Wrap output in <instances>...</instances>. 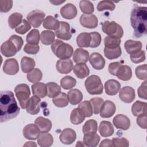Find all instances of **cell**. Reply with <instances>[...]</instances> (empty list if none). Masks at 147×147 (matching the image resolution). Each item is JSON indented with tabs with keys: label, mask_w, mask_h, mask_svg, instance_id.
<instances>
[{
	"label": "cell",
	"mask_w": 147,
	"mask_h": 147,
	"mask_svg": "<svg viewBox=\"0 0 147 147\" xmlns=\"http://www.w3.org/2000/svg\"><path fill=\"white\" fill-rule=\"evenodd\" d=\"M14 94L11 91H2L0 96V121L3 122L13 119L20 113Z\"/></svg>",
	"instance_id": "1"
},
{
	"label": "cell",
	"mask_w": 147,
	"mask_h": 147,
	"mask_svg": "<svg viewBox=\"0 0 147 147\" xmlns=\"http://www.w3.org/2000/svg\"><path fill=\"white\" fill-rule=\"evenodd\" d=\"M131 25L134 29V36L140 38L147 32V7L135 6L130 14Z\"/></svg>",
	"instance_id": "2"
},
{
	"label": "cell",
	"mask_w": 147,
	"mask_h": 147,
	"mask_svg": "<svg viewBox=\"0 0 147 147\" xmlns=\"http://www.w3.org/2000/svg\"><path fill=\"white\" fill-rule=\"evenodd\" d=\"M53 53L60 59H68L73 55L74 49L72 46L63 41L56 39L51 45Z\"/></svg>",
	"instance_id": "3"
},
{
	"label": "cell",
	"mask_w": 147,
	"mask_h": 147,
	"mask_svg": "<svg viewBox=\"0 0 147 147\" xmlns=\"http://www.w3.org/2000/svg\"><path fill=\"white\" fill-rule=\"evenodd\" d=\"M84 85L86 90L91 95H100L103 92V84L100 78L97 75H92L88 77Z\"/></svg>",
	"instance_id": "4"
},
{
	"label": "cell",
	"mask_w": 147,
	"mask_h": 147,
	"mask_svg": "<svg viewBox=\"0 0 147 147\" xmlns=\"http://www.w3.org/2000/svg\"><path fill=\"white\" fill-rule=\"evenodd\" d=\"M102 31L109 36L121 38L123 34L122 26L115 21H106L102 23Z\"/></svg>",
	"instance_id": "5"
},
{
	"label": "cell",
	"mask_w": 147,
	"mask_h": 147,
	"mask_svg": "<svg viewBox=\"0 0 147 147\" xmlns=\"http://www.w3.org/2000/svg\"><path fill=\"white\" fill-rule=\"evenodd\" d=\"M16 96H17L22 109H26V103L30 99V91L28 85L26 84H20L14 88Z\"/></svg>",
	"instance_id": "6"
},
{
	"label": "cell",
	"mask_w": 147,
	"mask_h": 147,
	"mask_svg": "<svg viewBox=\"0 0 147 147\" xmlns=\"http://www.w3.org/2000/svg\"><path fill=\"white\" fill-rule=\"evenodd\" d=\"M45 16V13L40 10H34L30 11L27 16L26 18L29 24L34 28H38Z\"/></svg>",
	"instance_id": "7"
},
{
	"label": "cell",
	"mask_w": 147,
	"mask_h": 147,
	"mask_svg": "<svg viewBox=\"0 0 147 147\" xmlns=\"http://www.w3.org/2000/svg\"><path fill=\"white\" fill-rule=\"evenodd\" d=\"M55 34L57 38L64 40H69L72 37L70 25L64 21H60L59 27L55 30Z\"/></svg>",
	"instance_id": "8"
},
{
	"label": "cell",
	"mask_w": 147,
	"mask_h": 147,
	"mask_svg": "<svg viewBox=\"0 0 147 147\" xmlns=\"http://www.w3.org/2000/svg\"><path fill=\"white\" fill-rule=\"evenodd\" d=\"M18 51L16 45L10 38L3 42L1 47V53L7 57L15 55Z\"/></svg>",
	"instance_id": "9"
},
{
	"label": "cell",
	"mask_w": 147,
	"mask_h": 147,
	"mask_svg": "<svg viewBox=\"0 0 147 147\" xmlns=\"http://www.w3.org/2000/svg\"><path fill=\"white\" fill-rule=\"evenodd\" d=\"M40 133V130L35 123L28 124L23 129V135L25 138L28 140H36L38 137Z\"/></svg>",
	"instance_id": "10"
},
{
	"label": "cell",
	"mask_w": 147,
	"mask_h": 147,
	"mask_svg": "<svg viewBox=\"0 0 147 147\" xmlns=\"http://www.w3.org/2000/svg\"><path fill=\"white\" fill-rule=\"evenodd\" d=\"M3 71L7 75H14L19 71V65L16 59H6L3 65Z\"/></svg>",
	"instance_id": "11"
},
{
	"label": "cell",
	"mask_w": 147,
	"mask_h": 147,
	"mask_svg": "<svg viewBox=\"0 0 147 147\" xmlns=\"http://www.w3.org/2000/svg\"><path fill=\"white\" fill-rule=\"evenodd\" d=\"M98 22L97 17L92 14H84L80 17V23L84 28L89 29L95 28L98 26Z\"/></svg>",
	"instance_id": "12"
},
{
	"label": "cell",
	"mask_w": 147,
	"mask_h": 147,
	"mask_svg": "<svg viewBox=\"0 0 147 147\" xmlns=\"http://www.w3.org/2000/svg\"><path fill=\"white\" fill-rule=\"evenodd\" d=\"M116 111L115 105L109 100L105 101L100 109V116L102 118H110L112 117Z\"/></svg>",
	"instance_id": "13"
},
{
	"label": "cell",
	"mask_w": 147,
	"mask_h": 147,
	"mask_svg": "<svg viewBox=\"0 0 147 147\" xmlns=\"http://www.w3.org/2000/svg\"><path fill=\"white\" fill-rule=\"evenodd\" d=\"M40 98L34 95L32 96L26 103V112L32 115L38 114L40 110Z\"/></svg>",
	"instance_id": "14"
},
{
	"label": "cell",
	"mask_w": 147,
	"mask_h": 147,
	"mask_svg": "<svg viewBox=\"0 0 147 147\" xmlns=\"http://www.w3.org/2000/svg\"><path fill=\"white\" fill-rule=\"evenodd\" d=\"M119 97L122 102L130 103L132 102L135 98L134 90L130 86H125L119 91Z\"/></svg>",
	"instance_id": "15"
},
{
	"label": "cell",
	"mask_w": 147,
	"mask_h": 147,
	"mask_svg": "<svg viewBox=\"0 0 147 147\" xmlns=\"http://www.w3.org/2000/svg\"><path fill=\"white\" fill-rule=\"evenodd\" d=\"M113 122L115 127L122 130H127L130 126V121L129 118L123 114H118L113 119Z\"/></svg>",
	"instance_id": "16"
},
{
	"label": "cell",
	"mask_w": 147,
	"mask_h": 147,
	"mask_svg": "<svg viewBox=\"0 0 147 147\" xmlns=\"http://www.w3.org/2000/svg\"><path fill=\"white\" fill-rule=\"evenodd\" d=\"M76 138V134L74 130L71 128H65L61 133L59 139L60 141L65 145L72 144Z\"/></svg>",
	"instance_id": "17"
},
{
	"label": "cell",
	"mask_w": 147,
	"mask_h": 147,
	"mask_svg": "<svg viewBox=\"0 0 147 147\" xmlns=\"http://www.w3.org/2000/svg\"><path fill=\"white\" fill-rule=\"evenodd\" d=\"M60 14L63 18L68 20H71L76 16L78 10L74 4L68 3L61 8Z\"/></svg>",
	"instance_id": "18"
},
{
	"label": "cell",
	"mask_w": 147,
	"mask_h": 147,
	"mask_svg": "<svg viewBox=\"0 0 147 147\" xmlns=\"http://www.w3.org/2000/svg\"><path fill=\"white\" fill-rule=\"evenodd\" d=\"M89 61L92 67L96 70L102 69L105 65V59L98 52L91 53L89 57Z\"/></svg>",
	"instance_id": "19"
},
{
	"label": "cell",
	"mask_w": 147,
	"mask_h": 147,
	"mask_svg": "<svg viewBox=\"0 0 147 147\" xmlns=\"http://www.w3.org/2000/svg\"><path fill=\"white\" fill-rule=\"evenodd\" d=\"M56 67L57 71L60 74H67L73 69V62L69 59H60L57 60Z\"/></svg>",
	"instance_id": "20"
},
{
	"label": "cell",
	"mask_w": 147,
	"mask_h": 147,
	"mask_svg": "<svg viewBox=\"0 0 147 147\" xmlns=\"http://www.w3.org/2000/svg\"><path fill=\"white\" fill-rule=\"evenodd\" d=\"M121 84L115 79H110L105 83V92L109 95H115L119 91Z\"/></svg>",
	"instance_id": "21"
},
{
	"label": "cell",
	"mask_w": 147,
	"mask_h": 147,
	"mask_svg": "<svg viewBox=\"0 0 147 147\" xmlns=\"http://www.w3.org/2000/svg\"><path fill=\"white\" fill-rule=\"evenodd\" d=\"M74 61L76 64L86 63L89 60V52L82 48H77L73 53Z\"/></svg>",
	"instance_id": "22"
},
{
	"label": "cell",
	"mask_w": 147,
	"mask_h": 147,
	"mask_svg": "<svg viewBox=\"0 0 147 147\" xmlns=\"http://www.w3.org/2000/svg\"><path fill=\"white\" fill-rule=\"evenodd\" d=\"M99 141L100 137L96 133H88L84 134L83 143L87 146H98Z\"/></svg>",
	"instance_id": "23"
},
{
	"label": "cell",
	"mask_w": 147,
	"mask_h": 147,
	"mask_svg": "<svg viewBox=\"0 0 147 147\" xmlns=\"http://www.w3.org/2000/svg\"><path fill=\"white\" fill-rule=\"evenodd\" d=\"M98 129L100 134L103 137H107L112 136L114 131V129L111 123L107 121H102L100 123Z\"/></svg>",
	"instance_id": "24"
},
{
	"label": "cell",
	"mask_w": 147,
	"mask_h": 147,
	"mask_svg": "<svg viewBox=\"0 0 147 147\" xmlns=\"http://www.w3.org/2000/svg\"><path fill=\"white\" fill-rule=\"evenodd\" d=\"M124 47L126 52L129 54L132 55L141 51L142 45L141 42L139 41L128 40L125 42Z\"/></svg>",
	"instance_id": "25"
},
{
	"label": "cell",
	"mask_w": 147,
	"mask_h": 147,
	"mask_svg": "<svg viewBox=\"0 0 147 147\" xmlns=\"http://www.w3.org/2000/svg\"><path fill=\"white\" fill-rule=\"evenodd\" d=\"M32 90L33 95L40 98H44L47 95V85L42 82H37L32 85Z\"/></svg>",
	"instance_id": "26"
},
{
	"label": "cell",
	"mask_w": 147,
	"mask_h": 147,
	"mask_svg": "<svg viewBox=\"0 0 147 147\" xmlns=\"http://www.w3.org/2000/svg\"><path fill=\"white\" fill-rule=\"evenodd\" d=\"M34 123L38 127L41 133H47L52 128L51 121L42 117H37L34 121Z\"/></svg>",
	"instance_id": "27"
},
{
	"label": "cell",
	"mask_w": 147,
	"mask_h": 147,
	"mask_svg": "<svg viewBox=\"0 0 147 147\" xmlns=\"http://www.w3.org/2000/svg\"><path fill=\"white\" fill-rule=\"evenodd\" d=\"M73 71L75 75L79 79H83L90 74V70L85 63L76 64L73 67Z\"/></svg>",
	"instance_id": "28"
},
{
	"label": "cell",
	"mask_w": 147,
	"mask_h": 147,
	"mask_svg": "<svg viewBox=\"0 0 147 147\" xmlns=\"http://www.w3.org/2000/svg\"><path fill=\"white\" fill-rule=\"evenodd\" d=\"M116 76L118 79L127 81L130 80L132 76V71L131 68L126 65H122L118 69Z\"/></svg>",
	"instance_id": "29"
},
{
	"label": "cell",
	"mask_w": 147,
	"mask_h": 147,
	"mask_svg": "<svg viewBox=\"0 0 147 147\" xmlns=\"http://www.w3.org/2000/svg\"><path fill=\"white\" fill-rule=\"evenodd\" d=\"M69 101L72 105H76L79 103L83 99V94L82 92L78 89H72L67 94Z\"/></svg>",
	"instance_id": "30"
},
{
	"label": "cell",
	"mask_w": 147,
	"mask_h": 147,
	"mask_svg": "<svg viewBox=\"0 0 147 147\" xmlns=\"http://www.w3.org/2000/svg\"><path fill=\"white\" fill-rule=\"evenodd\" d=\"M37 142L39 146L41 147H48L51 146L53 142V136L47 133H42L40 134L37 138Z\"/></svg>",
	"instance_id": "31"
},
{
	"label": "cell",
	"mask_w": 147,
	"mask_h": 147,
	"mask_svg": "<svg viewBox=\"0 0 147 147\" xmlns=\"http://www.w3.org/2000/svg\"><path fill=\"white\" fill-rule=\"evenodd\" d=\"M146 103L140 100L135 102L131 106L132 114L138 117L141 114H146Z\"/></svg>",
	"instance_id": "32"
},
{
	"label": "cell",
	"mask_w": 147,
	"mask_h": 147,
	"mask_svg": "<svg viewBox=\"0 0 147 147\" xmlns=\"http://www.w3.org/2000/svg\"><path fill=\"white\" fill-rule=\"evenodd\" d=\"M85 119V116L83 112L79 109H73L70 115V121L74 125H79Z\"/></svg>",
	"instance_id": "33"
},
{
	"label": "cell",
	"mask_w": 147,
	"mask_h": 147,
	"mask_svg": "<svg viewBox=\"0 0 147 147\" xmlns=\"http://www.w3.org/2000/svg\"><path fill=\"white\" fill-rule=\"evenodd\" d=\"M36 65L35 61L33 59L24 56L21 59V67L23 72L28 73L33 69Z\"/></svg>",
	"instance_id": "34"
},
{
	"label": "cell",
	"mask_w": 147,
	"mask_h": 147,
	"mask_svg": "<svg viewBox=\"0 0 147 147\" xmlns=\"http://www.w3.org/2000/svg\"><path fill=\"white\" fill-rule=\"evenodd\" d=\"M43 27L45 29L57 30L60 25V21L52 16H47L43 21Z\"/></svg>",
	"instance_id": "35"
},
{
	"label": "cell",
	"mask_w": 147,
	"mask_h": 147,
	"mask_svg": "<svg viewBox=\"0 0 147 147\" xmlns=\"http://www.w3.org/2000/svg\"><path fill=\"white\" fill-rule=\"evenodd\" d=\"M53 104L58 107H64L67 106L69 102L68 95L64 92H60L58 95L53 98Z\"/></svg>",
	"instance_id": "36"
},
{
	"label": "cell",
	"mask_w": 147,
	"mask_h": 147,
	"mask_svg": "<svg viewBox=\"0 0 147 147\" xmlns=\"http://www.w3.org/2000/svg\"><path fill=\"white\" fill-rule=\"evenodd\" d=\"M90 42L91 36L90 33H81L76 37V43L79 47H89Z\"/></svg>",
	"instance_id": "37"
},
{
	"label": "cell",
	"mask_w": 147,
	"mask_h": 147,
	"mask_svg": "<svg viewBox=\"0 0 147 147\" xmlns=\"http://www.w3.org/2000/svg\"><path fill=\"white\" fill-rule=\"evenodd\" d=\"M55 34L53 32L49 30H43L40 34L41 42L44 45H51L55 41Z\"/></svg>",
	"instance_id": "38"
},
{
	"label": "cell",
	"mask_w": 147,
	"mask_h": 147,
	"mask_svg": "<svg viewBox=\"0 0 147 147\" xmlns=\"http://www.w3.org/2000/svg\"><path fill=\"white\" fill-rule=\"evenodd\" d=\"M47 96L49 98H54L61 92V87L55 82H49L47 84Z\"/></svg>",
	"instance_id": "39"
},
{
	"label": "cell",
	"mask_w": 147,
	"mask_h": 147,
	"mask_svg": "<svg viewBox=\"0 0 147 147\" xmlns=\"http://www.w3.org/2000/svg\"><path fill=\"white\" fill-rule=\"evenodd\" d=\"M22 21V15L20 13H12L8 18V24L11 29L17 28Z\"/></svg>",
	"instance_id": "40"
},
{
	"label": "cell",
	"mask_w": 147,
	"mask_h": 147,
	"mask_svg": "<svg viewBox=\"0 0 147 147\" xmlns=\"http://www.w3.org/2000/svg\"><path fill=\"white\" fill-rule=\"evenodd\" d=\"M27 79L32 83H37L40 81L42 78V73L41 70L38 68H34L26 75Z\"/></svg>",
	"instance_id": "41"
},
{
	"label": "cell",
	"mask_w": 147,
	"mask_h": 147,
	"mask_svg": "<svg viewBox=\"0 0 147 147\" xmlns=\"http://www.w3.org/2000/svg\"><path fill=\"white\" fill-rule=\"evenodd\" d=\"M121 42V40L120 38H117L109 36H106L104 38L105 48L109 49H113L119 47Z\"/></svg>",
	"instance_id": "42"
},
{
	"label": "cell",
	"mask_w": 147,
	"mask_h": 147,
	"mask_svg": "<svg viewBox=\"0 0 147 147\" xmlns=\"http://www.w3.org/2000/svg\"><path fill=\"white\" fill-rule=\"evenodd\" d=\"M97 129V122L94 119H89L85 122L82 127V131L84 134L88 133H96Z\"/></svg>",
	"instance_id": "43"
},
{
	"label": "cell",
	"mask_w": 147,
	"mask_h": 147,
	"mask_svg": "<svg viewBox=\"0 0 147 147\" xmlns=\"http://www.w3.org/2000/svg\"><path fill=\"white\" fill-rule=\"evenodd\" d=\"M104 54H105V56L107 59L110 60H113V59H117L121 55L122 50L120 46L113 49H109V48H105Z\"/></svg>",
	"instance_id": "44"
},
{
	"label": "cell",
	"mask_w": 147,
	"mask_h": 147,
	"mask_svg": "<svg viewBox=\"0 0 147 147\" xmlns=\"http://www.w3.org/2000/svg\"><path fill=\"white\" fill-rule=\"evenodd\" d=\"M76 84V80L71 76H65L60 80V85L65 90L71 89Z\"/></svg>",
	"instance_id": "45"
},
{
	"label": "cell",
	"mask_w": 147,
	"mask_h": 147,
	"mask_svg": "<svg viewBox=\"0 0 147 147\" xmlns=\"http://www.w3.org/2000/svg\"><path fill=\"white\" fill-rule=\"evenodd\" d=\"M78 108H79L83 112L85 117H90L92 115L93 110L90 101L84 100L81 102L78 105Z\"/></svg>",
	"instance_id": "46"
},
{
	"label": "cell",
	"mask_w": 147,
	"mask_h": 147,
	"mask_svg": "<svg viewBox=\"0 0 147 147\" xmlns=\"http://www.w3.org/2000/svg\"><path fill=\"white\" fill-rule=\"evenodd\" d=\"M40 38V33L38 30L34 29H32L26 36V40L28 44H38Z\"/></svg>",
	"instance_id": "47"
},
{
	"label": "cell",
	"mask_w": 147,
	"mask_h": 147,
	"mask_svg": "<svg viewBox=\"0 0 147 147\" xmlns=\"http://www.w3.org/2000/svg\"><path fill=\"white\" fill-rule=\"evenodd\" d=\"M79 7L80 10L84 14H90L94 11V5L90 1H80L79 3Z\"/></svg>",
	"instance_id": "48"
},
{
	"label": "cell",
	"mask_w": 147,
	"mask_h": 147,
	"mask_svg": "<svg viewBox=\"0 0 147 147\" xmlns=\"http://www.w3.org/2000/svg\"><path fill=\"white\" fill-rule=\"evenodd\" d=\"M89 101L90 102L92 106L93 113L95 114H99L100 109L104 102L103 99L99 97H95L91 98Z\"/></svg>",
	"instance_id": "49"
},
{
	"label": "cell",
	"mask_w": 147,
	"mask_h": 147,
	"mask_svg": "<svg viewBox=\"0 0 147 147\" xmlns=\"http://www.w3.org/2000/svg\"><path fill=\"white\" fill-rule=\"evenodd\" d=\"M97 10L102 11L105 10L113 11L115 8V5L113 1H100L97 5Z\"/></svg>",
	"instance_id": "50"
},
{
	"label": "cell",
	"mask_w": 147,
	"mask_h": 147,
	"mask_svg": "<svg viewBox=\"0 0 147 147\" xmlns=\"http://www.w3.org/2000/svg\"><path fill=\"white\" fill-rule=\"evenodd\" d=\"M91 36V42L90 44V47L91 48H96L98 47L101 42L102 38L100 34L97 32H93L90 33Z\"/></svg>",
	"instance_id": "51"
},
{
	"label": "cell",
	"mask_w": 147,
	"mask_h": 147,
	"mask_svg": "<svg viewBox=\"0 0 147 147\" xmlns=\"http://www.w3.org/2000/svg\"><path fill=\"white\" fill-rule=\"evenodd\" d=\"M31 28V26L29 22H28L26 20L23 19L22 22L15 28V31L21 34H24L26 33L28 31H29Z\"/></svg>",
	"instance_id": "52"
},
{
	"label": "cell",
	"mask_w": 147,
	"mask_h": 147,
	"mask_svg": "<svg viewBox=\"0 0 147 147\" xmlns=\"http://www.w3.org/2000/svg\"><path fill=\"white\" fill-rule=\"evenodd\" d=\"M146 64H143L139 65L136 67L135 70L136 75L140 80H146Z\"/></svg>",
	"instance_id": "53"
},
{
	"label": "cell",
	"mask_w": 147,
	"mask_h": 147,
	"mask_svg": "<svg viewBox=\"0 0 147 147\" xmlns=\"http://www.w3.org/2000/svg\"><path fill=\"white\" fill-rule=\"evenodd\" d=\"M130 57L131 61L134 63L137 64V63L142 62L145 61L146 59L145 51L143 50H141L134 54L130 55Z\"/></svg>",
	"instance_id": "54"
},
{
	"label": "cell",
	"mask_w": 147,
	"mask_h": 147,
	"mask_svg": "<svg viewBox=\"0 0 147 147\" xmlns=\"http://www.w3.org/2000/svg\"><path fill=\"white\" fill-rule=\"evenodd\" d=\"M113 146L115 147H127L129 145V141L124 138H113L112 139Z\"/></svg>",
	"instance_id": "55"
},
{
	"label": "cell",
	"mask_w": 147,
	"mask_h": 147,
	"mask_svg": "<svg viewBox=\"0 0 147 147\" xmlns=\"http://www.w3.org/2000/svg\"><path fill=\"white\" fill-rule=\"evenodd\" d=\"M39 49H40V47L38 44L34 45V44H30L28 43H27L24 48V52L28 54H30V55L36 54L39 51Z\"/></svg>",
	"instance_id": "56"
},
{
	"label": "cell",
	"mask_w": 147,
	"mask_h": 147,
	"mask_svg": "<svg viewBox=\"0 0 147 147\" xmlns=\"http://www.w3.org/2000/svg\"><path fill=\"white\" fill-rule=\"evenodd\" d=\"M13 6V1H0V11L1 12L6 13L10 10Z\"/></svg>",
	"instance_id": "57"
},
{
	"label": "cell",
	"mask_w": 147,
	"mask_h": 147,
	"mask_svg": "<svg viewBox=\"0 0 147 147\" xmlns=\"http://www.w3.org/2000/svg\"><path fill=\"white\" fill-rule=\"evenodd\" d=\"M146 83H147L146 80H145V81L141 84V85L140 86V87L138 88V90H137L138 96L144 99H146L147 98Z\"/></svg>",
	"instance_id": "58"
},
{
	"label": "cell",
	"mask_w": 147,
	"mask_h": 147,
	"mask_svg": "<svg viewBox=\"0 0 147 147\" xmlns=\"http://www.w3.org/2000/svg\"><path fill=\"white\" fill-rule=\"evenodd\" d=\"M122 64H121V62H113L111 63L109 65V72L113 75L114 76H116L117 72L118 70V69L119 68V67L122 65Z\"/></svg>",
	"instance_id": "59"
},
{
	"label": "cell",
	"mask_w": 147,
	"mask_h": 147,
	"mask_svg": "<svg viewBox=\"0 0 147 147\" xmlns=\"http://www.w3.org/2000/svg\"><path fill=\"white\" fill-rule=\"evenodd\" d=\"M9 38L10 40H11L14 42V44L17 47L18 51H20L23 45V44H24V41H23V39L22 38V37L20 36H18L17 35L13 34V35L11 36V37Z\"/></svg>",
	"instance_id": "60"
},
{
	"label": "cell",
	"mask_w": 147,
	"mask_h": 147,
	"mask_svg": "<svg viewBox=\"0 0 147 147\" xmlns=\"http://www.w3.org/2000/svg\"><path fill=\"white\" fill-rule=\"evenodd\" d=\"M146 114H141L137 117V125L142 129H146Z\"/></svg>",
	"instance_id": "61"
},
{
	"label": "cell",
	"mask_w": 147,
	"mask_h": 147,
	"mask_svg": "<svg viewBox=\"0 0 147 147\" xmlns=\"http://www.w3.org/2000/svg\"><path fill=\"white\" fill-rule=\"evenodd\" d=\"M103 146H113L112 141L109 139H105L102 141L99 145V147Z\"/></svg>",
	"instance_id": "62"
},
{
	"label": "cell",
	"mask_w": 147,
	"mask_h": 147,
	"mask_svg": "<svg viewBox=\"0 0 147 147\" xmlns=\"http://www.w3.org/2000/svg\"><path fill=\"white\" fill-rule=\"evenodd\" d=\"M51 3H53V4H54V5H59V4H60V3H63L64 2H65V1H61V2H60V1H49Z\"/></svg>",
	"instance_id": "63"
}]
</instances>
